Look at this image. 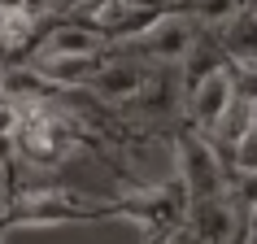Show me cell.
<instances>
[{
	"label": "cell",
	"mask_w": 257,
	"mask_h": 244,
	"mask_svg": "<svg viewBox=\"0 0 257 244\" xmlns=\"http://www.w3.org/2000/svg\"><path fill=\"white\" fill-rule=\"evenodd\" d=\"M100 218H126L122 196H92V192H70V188H27L18 196H5V205H0V231L100 222Z\"/></svg>",
	"instance_id": "6da1fadb"
},
{
	"label": "cell",
	"mask_w": 257,
	"mask_h": 244,
	"mask_svg": "<svg viewBox=\"0 0 257 244\" xmlns=\"http://www.w3.org/2000/svg\"><path fill=\"white\" fill-rule=\"evenodd\" d=\"M175 157H179V179L192 192V205L227 196V188H231L227 162L218 157L214 140L205 136V131H196L192 122H179L175 127Z\"/></svg>",
	"instance_id": "7a4b0ae2"
},
{
	"label": "cell",
	"mask_w": 257,
	"mask_h": 244,
	"mask_svg": "<svg viewBox=\"0 0 257 244\" xmlns=\"http://www.w3.org/2000/svg\"><path fill=\"white\" fill-rule=\"evenodd\" d=\"M205 35V27L188 14H166L153 31H144L136 44H126L136 57H144L149 66H183V57L196 48V40Z\"/></svg>",
	"instance_id": "3957f363"
},
{
	"label": "cell",
	"mask_w": 257,
	"mask_h": 244,
	"mask_svg": "<svg viewBox=\"0 0 257 244\" xmlns=\"http://www.w3.org/2000/svg\"><path fill=\"white\" fill-rule=\"evenodd\" d=\"M183 100H188V96H183V79L170 74V66H149L144 87H140V96L126 109H131L140 122H170Z\"/></svg>",
	"instance_id": "277c9868"
},
{
	"label": "cell",
	"mask_w": 257,
	"mask_h": 244,
	"mask_svg": "<svg viewBox=\"0 0 257 244\" xmlns=\"http://www.w3.org/2000/svg\"><path fill=\"white\" fill-rule=\"evenodd\" d=\"M196 244H240L244 235V214L235 209V196H214V201H196L188 218Z\"/></svg>",
	"instance_id": "5b68a950"
},
{
	"label": "cell",
	"mask_w": 257,
	"mask_h": 244,
	"mask_svg": "<svg viewBox=\"0 0 257 244\" xmlns=\"http://www.w3.org/2000/svg\"><path fill=\"white\" fill-rule=\"evenodd\" d=\"M231 100H235V74H231V66H227V70H218V74H209L196 92H188V122L209 136L218 122L227 118Z\"/></svg>",
	"instance_id": "8992f818"
},
{
	"label": "cell",
	"mask_w": 257,
	"mask_h": 244,
	"mask_svg": "<svg viewBox=\"0 0 257 244\" xmlns=\"http://www.w3.org/2000/svg\"><path fill=\"white\" fill-rule=\"evenodd\" d=\"M144 74L149 70L136 66V61H126V57H105V66H100V74L92 79L87 92L96 100H109V105H131L140 96V87H144Z\"/></svg>",
	"instance_id": "52a82bcc"
},
{
	"label": "cell",
	"mask_w": 257,
	"mask_h": 244,
	"mask_svg": "<svg viewBox=\"0 0 257 244\" xmlns=\"http://www.w3.org/2000/svg\"><path fill=\"white\" fill-rule=\"evenodd\" d=\"M227 53H222V44L214 40V31H205L201 40H196V48H192L188 57H183V66H179V79H183V96L196 92L209 74H218V70H227Z\"/></svg>",
	"instance_id": "ba28073f"
},
{
	"label": "cell",
	"mask_w": 257,
	"mask_h": 244,
	"mask_svg": "<svg viewBox=\"0 0 257 244\" xmlns=\"http://www.w3.org/2000/svg\"><path fill=\"white\" fill-rule=\"evenodd\" d=\"M214 40L222 44V53H227L231 66H253L257 61V14L244 9L240 18H231L227 27L214 31Z\"/></svg>",
	"instance_id": "9c48e42d"
},
{
	"label": "cell",
	"mask_w": 257,
	"mask_h": 244,
	"mask_svg": "<svg viewBox=\"0 0 257 244\" xmlns=\"http://www.w3.org/2000/svg\"><path fill=\"white\" fill-rule=\"evenodd\" d=\"M231 166H235V175H257V127H248L231 144Z\"/></svg>",
	"instance_id": "30bf717a"
},
{
	"label": "cell",
	"mask_w": 257,
	"mask_h": 244,
	"mask_svg": "<svg viewBox=\"0 0 257 244\" xmlns=\"http://www.w3.org/2000/svg\"><path fill=\"white\" fill-rule=\"evenodd\" d=\"M92 5H96V0H57L53 14H57V18H79V14H87Z\"/></svg>",
	"instance_id": "8fae6325"
},
{
	"label": "cell",
	"mask_w": 257,
	"mask_h": 244,
	"mask_svg": "<svg viewBox=\"0 0 257 244\" xmlns=\"http://www.w3.org/2000/svg\"><path fill=\"white\" fill-rule=\"evenodd\" d=\"M18 162V140L14 136H0V170H9Z\"/></svg>",
	"instance_id": "7c38bea8"
},
{
	"label": "cell",
	"mask_w": 257,
	"mask_h": 244,
	"mask_svg": "<svg viewBox=\"0 0 257 244\" xmlns=\"http://www.w3.org/2000/svg\"><path fill=\"white\" fill-rule=\"evenodd\" d=\"M14 14H27V0H0V18H14Z\"/></svg>",
	"instance_id": "4fadbf2b"
},
{
	"label": "cell",
	"mask_w": 257,
	"mask_h": 244,
	"mask_svg": "<svg viewBox=\"0 0 257 244\" xmlns=\"http://www.w3.org/2000/svg\"><path fill=\"white\" fill-rule=\"evenodd\" d=\"M253 231H257V201L244 209V235H253Z\"/></svg>",
	"instance_id": "5bb4252c"
},
{
	"label": "cell",
	"mask_w": 257,
	"mask_h": 244,
	"mask_svg": "<svg viewBox=\"0 0 257 244\" xmlns=\"http://www.w3.org/2000/svg\"><path fill=\"white\" fill-rule=\"evenodd\" d=\"M244 5H248V14H257V0H244Z\"/></svg>",
	"instance_id": "9a60e30c"
},
{
	"label": "cell",
	"mask_w": 257,
	"mask_h": 244,
	"mask_svg": "<svg viewBox=\"0 0 257 244\" xmlns=\"http://www.w3.org/2000/svg\"><path fill=\"white\" fill-rule=\"evenodd\" d=\"M244 244H257V231H253V235H244Z\"/></svg>",
	"instance_id": "2e32d148"
},
{
	"label": "cell",
	"mask_w": 257,
	"mask_h": 244,
	"mask_svg": "<svg viewBox=\"0 0 257 244\" xmlns=\"http://www.w3.org/2000/svg\"><path fill=\"white\" fill-rule=\"evenodd\" d=\"M253 127H257V100H253Z\"/></svg>",
	"instance_id": "e0dca14e"
}]
</instances>
